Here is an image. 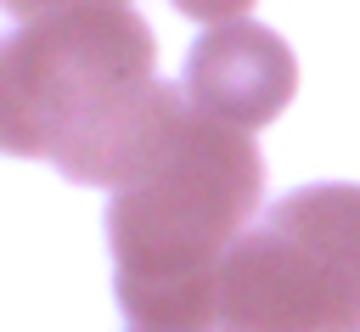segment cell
I'll use <instances>...</instances> for the list:
<instances>
[{
    "mask_svg": "<svg viewBox=\"0 0 360 332\" xmlns=\"http://www.w3.org/2000/svg\"><path fill=\"white\" fill-rule=\"evenodd\" d=\"M180 113L186 90L158 79L152 28L129 6L51 11L0 39V152L79 186H129Z\"/></svg>",
    "mask_w": 360,
    "mask_h": 332,
    "instance_id": "6da1fadb",
    "label": "cell"
},
{
    "mask_svg": "<svg viewBox=\"0 0 360 332\" xmlns=\"http://www.w3.org/2000/svg\"><path fill=\"white\" fill-rule=\"evenodd\" d=\"M264 191V163L248 129H231L186 101L146 169L112 191L107 242L118 304L141 326H208L219 270Z\"/></svg>",
    "mask_w": 360,
    "mask_h": 332,
    "instance_id": "7a4b0ae2",
    "label": "cell"
},
{
    "mask_svg": "<svg viewBox=\"0 0 360 332\" xmlns=\"http://www.w3.org/2000/svg\"><path fill=\"white\" fill-rule=\"evenodd\" d=\"M225 332H360V270L304 225L264 214L219 270Z\"/></svg>",
    "mask_w": 360,
    "mask_h": 332,
    "instance_id": "3957f363",
    "label": "cell"
},
{
    "mask_svg": "<svg viewBox=\"0 0 360 332\" xmlns=\"http://www.w3.org/2000/svg\"><path fill=\"white\" fill-rule=\"evenodd\" d=\"M298 90V62L287 39L264 23H214L186 56V101L231 129H259L281 118Z\"/></svg>",
    "mask_w": 360,
    "mask_h": 332,
    "instance_id": "277c9868",
    "label": "cell"
},
{
    "mask_svg": "<svg viewBox=\"0 0 360 332\" xmlns=\"http://www.w3.org/2000/svg\"><path fill=\"white\" fill-rule=\"evenodd\" d=\"M270 214L304 225L309 236H321L332 253H343L360 270V186H304V191L281 197Z\"/></svg>",
    "mask_w": 360,
    "mask_h": 332,
    "instance_id": "5b68a950",
    "label": "cell"
},
{
    "mask_svg": "<svg viewBox=\"0 0 360 332\" xmlns=\"http://www.w3.org/2000/svg\"><path fill=\"white\" fill-rule=\"evenodd\" d=\"M11 17H51V11H79V6H129V0H0Z\"/></svg>",
    "mask_w": 360,
    "mask_h": 332,
    "instance_id": "8992f818",
    "label": "cell"
},
{
    "mask_svg": "<svg viewBox=\"0 0 360 332\" xmlns=\"http://www.w3.org/2000/svg\"><path fill=\"white\" fill-rule=\"evenodd\" d=\"M186 17H202V23H225V17H236V11H248L253 0H174Z\"/></svg>",
    "mask_w": 360,
    "mask_h": 332,
    "instance_id": "52a82bcc",
    "label": "cell"
},
{
    "mask_svg": "<svg viewBox=\"0 0 360 332\" xmlns=\"http://www.w3.org/2000/svg\"><path fill=\"white\" fill-rule=\"evenodd\" d=\"M141 332H208V326H141Z\"/></svg>",
    "mask_w": 360,
    "mask_h": 332,
    "instance_id": "ba28073f",
    "label": "cell"
}]
</instances>
